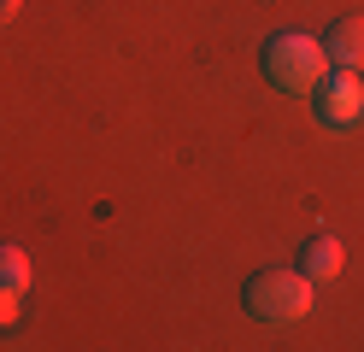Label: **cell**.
I'll list each match as a JSON object with an SVG mask.
<instances>
[{
  "label": "cell",
  "mask_w": 364,
  "mask_h": 352,
  "mask_svg": "<svg viewBox=\"0 0 364 352\" xmlns=\"http://www.w3.org/2000/svg\"><path fill=\"white\" fill-rule=\"evenodd\" d=\"M358 117H364V77L358 70H335V77L317 82V124L353 129Z\"/></svg>",
  "instance_id": "3"
},
{
  "label": "cell",
  "mask_w": 364,
  "mask_h": 352,
  "mask_svg": "<svg viewBox=\"0 0 364 352\" xmlns=\"http://www.w3.org/2000/svg\"><path fill=\"white\" fill-rule=\"evenodd\" d=\"M317 299V282L306 270H259L247 282V311L259 323H300Z\"/></svg>",
  "instance_id": "2"
},
{
  "label": "cell",
  "mask_w": 364,
  "mask_h": 352,
  "mask_svg": "<svg viewBox=\"0 0 364 352\" xmlns=\"http://www.w3.org/2000/svg\"><path fill=\"white\" fill-rule=\"evenodd\" d=\"M341 265H347V252H341L335 235H311V241L300 247V270H306L311 282H335Z\"/></svg>",
  "instance_id": "4"
},
{
  "label": "cell",
  "mask_w": 364,
  "mask_h": 352,
  "mask_svg": "<svg viewBox=\"0 0 364 352\" xmlns=\"http://www.w3.org/2000/svg\"><path fill=\"white\" fill-rule=\"evenodd\" d=\"M323 65H329L323 41L306 36V30H282V36L264 41V77L277 88H288V94H311L323 82Z\"/></svg>",
  "instance_id": "1"
},
{
  "label": "cell",
  "mask_w": 364,
  "mask_h": 352,
  "mask_svg": "<svg viewBox=\"0 0 364 352\" xmlns=\"http://www.w3.org/2000/svg\"><path fill=\"white\" fill-rule=\"evenodd\" d=\"M18 12H24V0H0V23H12Z\"/></svg>",
  "instance_id": "8"
},
{
  "label": "cell",
  "mask_w": 364,
  "mask_h": 352,
  "mask_svg": "<svg viewBox=\"0 0 364 352\" xmlns=\"http://www.w3.org/2000/svg\"><path fill=\"white\" fill-rule=\"evenodd\" d=\"M18 305H24V294H18V288H0V329L18 323Z\"/></svg>",
  "instance_id": "7"
},
{
  "label": "cell",
  "mask_w": 364,
  "mask_h": 352,
  "mask_svg": "<svg viewBox=\"0 0 364 352\" xmlns=\"http://www.w3.org/2000/svg\"><path fill=\"white\" fill-rule=\"evenodd\" d=\"M323 53L341 70H358L364 65V18H341L335 30H329V41H323Z\"/></svg>",
  "instance_id": "5"
},
{
  "label": "cell",
  "mask_w": 364,
  "mask_h": 352,
  "mask_svg": "<svg viewBox=\"0 0 364 352\" xmlns=\"http://www.w3.org/2000/svg\"><path fill=\"white\" fill-rule=\"evenodd\" d=\"M30 282H36V270H30L24 247L0 241V288H18V294H30Z\"/></svg>",
  "instance_id": "6"
}]
</instances>
